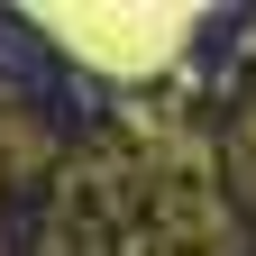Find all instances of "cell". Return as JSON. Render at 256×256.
Instances as JSON below:
<instances>
[{"instance_id":"1","label":"cell","mask_w":256,"mask_h":256,"mask_svg":"<svg viewBox=\"0 0 256 256\" xmlns=\"http://www.w3.org/2000/svg\"><path fill=\"white\" fill-rule=\"evenodd\" d=\"M64 37L101 46V55L119 64V55H165V46L183 37V18H146V28H110V18H64Z\"/></svg>"}]
</instances>
